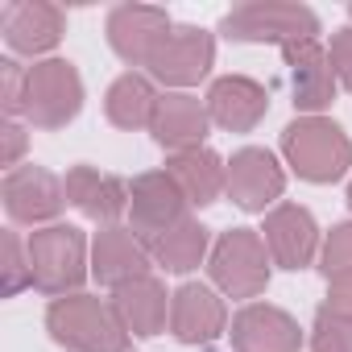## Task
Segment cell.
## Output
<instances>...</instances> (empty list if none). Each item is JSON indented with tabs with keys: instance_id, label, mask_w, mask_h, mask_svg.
Segmentation results:
<instances>
[{
	"instance_id": "cell-23",
	"label": "cell",
	"mask_w": 352,
	"mask_h": 352,
	"mask_svg": "<svg viewBox=\"0 0 352 352\" xmlns=\"http://www.w3.org/2000/svg\"><path fill=\"white\" fill-rule=\"evenodd\" d=\"M157 100H162V96H157L153 79L129 71V75H120V79L108 87V96H104V112H108V120H112L116 129L137 133V129H149V124H153Z\"/></svg>"
},
{
	"instance_id": "cell-32",
	"label": "cell",
	"mask_w": 352,
	"mask_h": 352,
	"mask_svg": "<svg viewBox=\"0 0 352 352\" xmlns=\"http://www.w3.org/2000/svg\"><path fill=\"white\" fill-rule=\"evenodd\" d=\"M348 208H352V183H348Z\"/></svg>"
},
{
	"instance_id": "cell-2",
	"label": "cell",
	"mask_w": 352,
	"mask_h": 352,
	"mask_svg": "<svg viewBox=\"0 0 352 352\" xmlns=\"http://www.w3.org/2000/svg\"><path fill=\"white\" fill-rule=\"evenodd\" d=\"M46 327L54 344L71 352H129V331L116 319L112 302L96 294H63L46 311Z\"/></svg>"
},
{
	"instance_id": "cell-26",
	"label": "cell",
	"mask_w": 352,
	"mask_h": 352,
	"mask_svg": "<svg viewBox=\"0 0 352 352\" xmlns=\"http://www.w3.org/2000/svg\"><path fill=\"white\" fill-rule=\"evenodd\" d=\"M319 270H323L327 282L352 274V224H336V228L327 232V241H323V249H319Z\"/></svg>"
},
{
	"instance_id": "cell-19",
	"label": "cell",
	"mask_w": 352,
	"mask_h": 352,
	"mask_svg": "<svg viewBox=\"0 0 352 352\" xmlns=\"http://www.w3.org/2000/svg\"><path fill=\"white\" fill-rule=\"evenodd\" d=\"M212 129V116H208V100L199 96H187V91H166L157 100V112H153V141L170 153H183V149H199L204 137Z\"/></svg>"
},
{
	"instance_id": "cell-9",
	"label": "cell",
	"mask_w": 352,
	"mask_h": 352,
	"mask_svg": "<svg viewBox=\"0 0 352 352\" xmlns=\"http://www.w3.org/2000/svg\"><path fill=\"white\" fill-rule=\"evenodd\" d=\"M0 195H5V212L13 224H50L67 204L63 179H54L46 166H34V162L9 170Z\"/></svg>"
},
{
	"instance_id": "cell-8",
	"label": "cell",
	"mask_w": 352,
	"mask_h": 352,
	"mask_svg": "<svg viewBox=\"0 0 352 352\" xmlns=\"http://www.w3.org/2000/svg\"><path fill=\"white\" fill-rule=\"evenodd\" d=\"M212 63H216V42H212L208 30H199V25H174L162 38V46L153 50V58H149L145 71H149V79H157L166 87H191V83L208 79Z\"/></svg>"
},
{
	"instance_id": "cell-4",
	"label": "cell",
	"mask_w": 352,
	"mask_h": 352,
	"mask_svg": "<svg viewBox=\"0 0 352 352\" xmlns=\"http://www.w3.org/2000/svg\"><path fill=\"white\" fill-rule=\"evenodd\" d=\"M224 38L232 42H274V46H298L319 38V17L307 5H290V0H253V5L232 9L220 21Z\"/></svg>"
},
{
	"instance_id": "cell-10",
	"label": "cell",
	"mask_w": 352,
	"mask_h": 352,
	"mask_svg": "<svg viewBox=\"0 0 352 352\" xmlns=\"http://www.w3.org/2000/svg\"><path fill=\"white\" fill-rule=\"evenodd\" d=\"M286 191V170L278 166V157L270 149L245 145L232 153L228 162V199L245 212H265L270 204H278Z\"/></svg>"
},
{
	"instance_id": "cell-1",
	"label": "cell",
	"mask_w": 352,
	"mask_h": 352,
	"mask_svg": "<svg viewBox=\"0 0 352 352\" xmlns=\"http://www.w3.org/2000/svg\"><path fill=\"white\" fill-rule=\"evenodd\" d=\"M282 157L302 183L327 187V183H340L348 174L352 141L327 116H298L282 129Z\"/></svg>"
},
{
	"instance_id": "cell-13",
	"label": "cell",
	"mask_w": 352,
	"mask_h": 352,
	"mask_svg": "<svg viewBox=\"0 0 352 352\" xmlns=\"http://www.w3.org/2000/svg\"><path fill=\"white\" fill-rule=\"evenodd\" d=\"M170 13L153 5H116L108 13V46L116 50L120 63L129 67H149L153 50L170 34Z\"/></svg>"
},
{
	"instance_id": "cell-15",
	"label": "cell",
	"mask_w": 352,
	"mask_h": 352,
	"mask_svg": "<svg viewBox=\"0 0 352 352\" xmlns=\"http://www.w3.org/2000/svg\"><path fill=\"white\" fill-rule=\"evenodd\" d=\"M149 261H153L149 257V245L133 228H124V224H108L91 241V278L100 286L120 290V286L145 278L149 274Z\"/></svg>"
},
{
	"instance_id": "cell-31",
	"label": "cell",
	"mask_w": 352,
	"mask_h": 352,
	"mask_svg": "<svg viewBox=\"0 0 352 352\" xmlns=\"http://www.w3.org/2000/svg\"><path fill=\"white\" fill-rule=\"evenodd\" d=\"M0 137H5V153H0V162H5V174L17 170V166H25V162H21V153H25V129H21L17 120H5Z\"/></svg>"
},
{
	"instance_id": "cell-29",
	"label": "cell",
	"mask_w": 352,
	"mask_h": 352,
	"mask_svg": "<svg viewBox=\"0 0 352 352\" xmlns=\"http://www.w3.org/2000/svg\"><path fill=\"white\" fill-rule=\"evenodd\" d=\"M327 58H331V71H336V79H340V83L352 91V25H348V30H340V34H331Z\"/></svg>"
},
{
	"instance_id": "cell-21",
	"label": "cell",
	"mask_w": 352,
	"mask_h": 352,
	"mask_svg": "<svg viewBox=\"0 0 352 352\" xmlns=\"http://www.w3.org/2000/svg\"><path fill=\"white\" fill-rule=\"evenodd\" d=\"M166 174L179 183V191L187 195L191 208H212L228 191V162L216 149H208V145L170 153L166 157Z\"/></svg>"
},
{
	"instance_id": "cell-14",
	"label": "cell",
	"mask_w": 352,
	"mask_h": 352,
	"mask_svg": "<svg viewBox=\"0 0 352 352\" xmlns=\"http://www.w3.org/2000/svg\"><path fill=\"white\" fill-rule=\"evenodd\" d=\"M261 241L270 249V261L282 270H307L319 253V224L307 208L298 204H278L265 216Z\"/></svg>"
},
{
	"instance_id": "cell-33",
	"label": "cell",
	"mask_w": 352,
	"mask_h": 352,
	"mask_svg": "<svg viewBox=\"0 0 352 352\" xmlns=\"http://www.w3.org/2000/svg\"><path fill=\"white\" fill-rule=\"evenodd\" d=\"M348 17H352V9H348Z\"/></svg>"
},
{
	"instance_id": "cell-6",
	"label": "cell",
	"mask_w": 352,
	"mask_h": 352,
	"mask_svg": "<svg viewBox=\"0 0 352 352\" xmlns=\"http://www.w3.org/2000/svg\"><path fill=\"white\" fill-rule=\"evenodd\" d=\"M83 108V79L67 58H42L25 79V116L34 129H63Z\"/></svg>"
},
{
	"instance_id": "cell-27",
	"label": "cell",
	"mask_w": 352,
	"mask_h": 352,
	"mask_svg": "<svg viewBox=\"0 0 352 352\" xmlns=\"http://www.w3.org/2000/svg\"><path fill=\"white\" fill-rule=\"evenodd\" d=\"M311 352H352V319L319 311L311 327Z\"/></svg>"
},
{
	"instance_id": "cell-18",
	"label": "cell",
	"mask_w": 352,
	"mask_h": 352,
	"mask_svg": "<svg viewBox=\"0 0 352 352\" xmlns=\"http://www.w3.org/2000/svg\"><path fill=\"white\" fill-rule=\"evenodd\" d=\"M286 67H290V96H294V108L307 112V116H319L331 100H336V71H331V58L327 50L315 42H298V46H286Z\"/></svg>"
},
{
	"instance_id": "cell-5",
	"label": "cell",
	"mask_w": 352,
	"mask_h": 352,
	"mask_svg": "<svg viewBox=\"0 0 352 352\" xmlns=\"http://www.w3.org/2000/svg\"><path fill=\"white\" fill-rule=\"evenodd\" d=\"M270 249L253 228H228L208 257V274L228 298H257L270 286Z\"/></svg>"
},
{
	"instance_id": "cell-24",
	"label": "cell",
	"mask_w": 352,
	"mask_h": 352,
	"mask_svg": "<svg viewBox=\"0 0 352 352\" xmlns=\"http://www.w3.org/2000/svg\"><path fill=\"white\" fill-rule=\"evenodd\" d=\"M149 257H153V265H162L166 274H191V270H199V261L208 257V228L187 216L183 224H174L170 232H162V236L149 245Z\"/></svg>"
},
{
	"instance_id": "cell-22",
	"label": "cell",
	"mask_w": 352,
	"mask_h": 352,
	"mask_svg": "<svg viewBox=\"0 0 352 352\" xmlns=\"http://www.w3.org/2000/svg\"><path fill=\"white\" fill-rule=\"evenodd\" d=\"M112 311L129 336H157L170 323V294L153 274H145V278L112 290Z\"/></svg>"
},
{
	"instance_id": "cell-28",
	"label": "cell",
	"mask_w": 352,
	"mask_h": 352,
	"mask_svg": "<svg viewBox=\"0 0 352 352\" xmlns=\"http://www.w3.org/2000/svg\"><path fill=\"white\" fill-rule=\"evenodd\" d=\"M25 79H30V67H21V63H13V58H5L0 63V100H5V116L9 120H17L21 112H25Z\"/></svg>"
},
{
	"instance_id": "cell-12",
	"label": "cell",
	"mask_w": 352,
	"mask_h": 352,
	"mask_svg": "<svg viewBox=\"0 0 352 352\" xmlns=\"http://www.w3.org/2000/svg\"><path fill=\"white\" fill-rule=\"evenodd\" d=\"M228 331L224 298L204 282H183L170 294V336L179 344H212Z\"/></svg>"
},
{
	"instance_id": "cell-16",
	"label": "cell",
	"mask_w": 352,
	"mask_h": 352,
	"mask_svg": "<svg viewBox=\"0 0 352 352\" xmlns=\"http://www.w3.org/2000/svg\"><path fill=\"white\" fill-rule=\"evenodd\" d=\"M232 352H298L302 327L294 315L270 302H245L232 315Z\"/></svg>"
},
{
	"instance_id": "cell-17",
	"label": "cell",
	"mask_w": 352,
	"mask_h": 352,
	"mask_svg": "<svg viewBox=\"0 0 352 352\" xmlns=\"http://www.w3.org/2000/svg\"><path fill=\"white\" fill-rule=\"evenodd\" d=\"M67 204L75 212H83L96 224H116L120 216H129V183H120L116 174H104L96 166H71L63 179Z\"/></svg>"
},
{
	"instance_id": "cell-30",
	"label": "cell",
	"mask_w": 352,
	"mask_h": 352,
	"mask_svg": "<svg viewBox=\"0 0 352 352\" xmlns=\"http://www.w3.org/2000/svg\"><path fill=\"white\" fill-rule=\"evenodd\" d=\"M319 311L340 315V319H352V274H344V278H331V282H327V298H323V307H319Z\"/></svg>"
},
{
	"instance_id": "cell-20",
	"label": "cell",
	"mask_w": 352,
	"mask_h": 352,
	"mask_svg": "<svg viewBox=\"0 0 352 352\" xmlns=\"http://www.w3.org/2000/svg\"><path fill=\"white\" fill-rule=\"evenodd\" d=\"M270 112V96L249 75H224L208 91V116L224 133H253Z\"/></svg>"
},
{
	"instance_id": "cell-3",
	"label": "cell",
	"mask_w": 352,
	"mask_h": 352,
	"mask_svg": "<svg viewBox=\"0 0 352 352\" xmlns=\"http://www.w3.org/2000/svg\"><path fill=\"white\" fill-rule=\"evenodd\" d=\"M30 265H34V286L50 298L75 294L83 278L91 274L87 265V241L75 224H46L30 232Z\"/></svg>"
},
{
	"instance_id": "cell-11",
	"label": "cell",
	"mask_w": 352,
	"mask_h": 352,
	"mask_svg": "<svg viewBox=\"0 0 352 352\" xmlns=\"http://www.w3.org/2000/svg\"><path fill=\"white\" fill-rule=\"evenodd\" d=\"M67 17L50 0H9L0 9V34H5L13 54H50L63 42Z\"/></svg>"
},
{
	"instance_id": "cell-25",
	"label": "cell",
	"mask_w": 352,
	"mask_h": 352,
	"mask_svg": "<svg viewBox=\"0 0 352 352\" xmlns=\"http://www.w3.org/2000/svg\"><path fill=\"white\" fill-rule=\"evenodd\" d=\"M5 282H0V290H5V298H17L25 286H34V265H30V245L17 236V232H5Z\"/></svg>"
},
{
	"instance_id": "cell-7",
	"label": "cell",
	"mask_w": 352,
	"mask_h": 352,
	"mask_svg": "<svg viewBox=\"0 0 352 352\" xmlns=\"http://www.w3.org/2000/svg\"><path fill=\"white\" fill-rule=\"evenodd\" d=\"M187 195L179 191V183L166 170H145L129 183V228L153 245L162 232H170L174 224L187 220Z\"/></svg>"
}]
</instances>
